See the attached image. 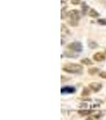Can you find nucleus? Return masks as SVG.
<instances>
[{
    "instance_id": "nucleus-8",
    "label": "nucleus",
    "mask_w": 106,
    "mask_h": 120,
    "mask_svg": "<svg viewBox=\"0 0 106 120\" xmlns=\"http://www.w3.org/2000/svg\"><path fill=\"white\" fill-rule=\"evenodd\" d=\"M88 15H89L90 17H92V18H97V17L100 16L99 13H98L97 11H96L95 9H93V8H91L89 11H88Z\"/></svg>"
},
{
    "instance_id": "nucleus-7",
    "label": "nucleus",
    "mask_w": 106,
    "mask_h": 120,
    "mask_svg": "<svg viewBox=\"0 0 106 120\" xmlns=\"http://www.w3.org/2000/svg\"><path fill=\"white\" fill-rule=\"evenodd\" d=\"M78 52L76 51H65L64 54H63V55L65 56V57H67V58H78L79 55L78 54H77Z\"/></svg>"
},
{
    "instance_id": "nucleus-19",
    "label": "nucleus",
    "mask_w": 106,
    "mask_h": 120,
    "mask_svg": "<svg viewBox=\"0 0 106 120\" xmlns=\"http://www.w3.org/2000/svg\"><path fill=\"white\" fill-rule=\"evenodd\" d=\"M105 55H106V50H105Z\"/></svg>"
},
{
    "instance_id": "nucleus-4",
    "label": "nucleus",
    "mask_w": 106,
    "mask_h": 120,
    "mask_svg": "<svg viewBox=\"0 0 106 120\" xmlns=\"http://www.w3.org/2000/svg\"><path fill=\"white\" fill-rule=\"evenodd\" d=\"M88 86H89V88L94 92H98L99 90H101L102 89V84H101V83L96 82H91Z\"/></svg>"
},
{
    "instance_id": "nucleus-18",
    "label": "nucleus",
    "mask_w": 106,
    "mask_h": 120,
    "mask_svg": "<svg viewBox=\"0 0 106 120\" xmlns=\"http://www.w3.org/2000/svg\"><path fill=\"white\" fill-rule=\"evenodd\" d=\"M67 1H68V0H61V4H63V3H66Z\"/></svg>"
},
{
    "instance_id": "nucleus-6",
    "label": "nucleus",
    "mask_w": 106,
    "mask_h": 120,
    "mask_svg": "<svg viewBox=\"0 0 106 120\" xmlns=\"http://www.w3.org/2000/svg\"><path fill=\"white\" fill-rule=\"evenodd\" d=\"M76 91V89L74 86H64L61 89V94H74Z\"/></svg>"
},
{
    "instance_id": "nucleus-13",
    "label": "nucleus",
    "mask_w": 106,
    "mask_h": 120,
    "mask_svg": "<svg viewBox=\"0 0 106 120\" xmlns=\"http://www.w3.org/2000/svg\"><path fill=\"white\" fill-rule=\"evenodd\" d=\"M88 11H89V7H88V5L85 2H83V4H82V13L85 15L87 13V11L88 12Z\"/></svg>"
},
{
    "instance_id": "nucleus-11",
    "label": "nucleus",
    "mask_w": 106,
    "mask_h": 120,
    "mask_svg": "<svg viewBox=\"0 0 106 120\" xmlns=\"http://www.w3.org/2000/svg\"><path fill=\"white\" fill-rule=\"evenodd\" d=\"M100 71V69L97 68V67H92V68H89L88 70V72L89 75H96L97 72Z\"/></svg>"
},
{
    "instance_id": "nucleus-1",
    "label": "nucleus",
    "mask_w": 106,
    "mask_h": 120,
    "mask_svg": "<svg viewBox=\"0 0 106 120\" xmlns=\"http://www.w3.org/2000/svg\"><path fill=\"white\" fill-rule=\"evenodd\" d=\"M80 12L78 10H71L67 12V19H68V22L70 26H77L80 21Z\"/></svg>"
},
{
    "instance_id": "nucleus-17",
    "label": "nucleus",
    "mask_w": 106,
    "mask_h": 120,
    "mask_svg": "<svg viewBox=\"0 0 106 120\" xmlns=\"http://www.w3.org/2000/svg\"><path fill=\"white\" fill-rule=\"evenodd\" d=\"M99 76L102 79H106V71H102V72H101L99 74Z\"/></svg>"
},
{
    "instance_id": "nucleus-2",
    "label": "nucleus",
    "mask_w": 106,
    "mask_h": 120,
    "mask_svg": "<svg viewBox=\"0 0 106 120\" xmlns=\"http://www.w3.org/2000/svg\"><path fill=\"white\" fill-rule=\"evenodd\" d=\"M62 70L65 72L69 73V74H81L83 71V67L80 64L77 63H68L65 64L62 67Z\"/></svg>"
},
{
    "instance_id": "nucleus-15",
    "label": "nucleus",
    "mask_w": 106,
    "mask_h": 120,
    "mask_svg": "<svg viewBox=\"0 0 106 120\" xmlns=\"http://www.w3.org/2000/svg\"><path fill=\"white\" fill-rule=\"evenodd\" d=\"M97 22L99 23L100 25H104V26H106V19H98Z\"/></svg>"
},
{
    "instance_id": "nucleus-12",
    "label": "nucleus",
    "mask_w": 106,
    "mask_h": 120,
    "mask_svg": "<svg viewBox=\"0 0 106 120\" xmlns=\"http://www.w3.org/2000/svg\"><path fill=\"white\" fill-rule=\"evenodd\" d=\"M81 63L82 64L86 65V66H88V65H92V63H93L91 61V59H89L88 58H85V59H81Z\"/></svg>"
},
{
    "instance_id": "nucleus-16",
    "label": "nucleus",
    "mask_w": 106,
    "mask_h": 120,
    "mask_svg": "<svg viewBox=\"0 0 106 120\" xmlns=\"http://www.w3.org/2000/svg\"><path fill=\"white\" fill-rule=\"evenodd\" d=\"M81 0H71V3L73 5H79L81 3Z\"/></svg>"
},
{
    "instance_id": "nucleus-5",
    "label": "nucleus",
    "mask_w": 106,
    "mask_h": 120,
    "mask_svg": "<svg viewBox=\"0 0 106 120\" xmlns=\"http://www.w3.org/2000/svg\"><path fill=\"white\" fill-rule=\"evenodd\" d=\"M92 59L95 60L96 62H102L105 60V53L102 52H97L92 55Z\"/></svg>"
},
{
    "instance_id": "nucleus-9",
    "label": "nucleus",
    "mask_w": 106,
    "mask_h": 120,
    "mask_svg": "<svg viewBox=\"0 0 106 120\" xmlns=\"http://www.w3.org/2000/svg\"><path fill=\"white\" fill-rule=\"evenodd\" d=\"M92 112V111H89V110H80V111H78V114L81 116H85L90 115Z\"/></svg>"
},
{
    "instance_id": "nucleus-3",
    "label": "nucleus",
    "mask_w": 106,
    "mask_h": 120,
    "mask_svg": "<svg viewBox=\"0 0 106 120\" xmlns=\"http://www.w3.org/2000/svg\"><path fill=\"white\" fill-rule=\"evenodd\" d=\"M67 48L69 50H71V51L78 52V53H80V52L83 51V46H82V44L80 42H71V43L67 45Z\"/></svg>"
},
{
    "instance_id": "nucleus-14",
    "label": "nucleus",
    "mask_w": 106,
    "mask_h": 120,
    "mask_svg": "<svg viewBox=\"0 0 106 120\" xmlns=\"http://www.w3.org/2000/svg\"><path fill=\"white\" fill-rule=\"evenodd\" d=\"M89 94H90V90L88 88H85L81 92V95H83V96H88V95H89Z\"/></svg>"
},
{
    "instance_id": "nucleus-10",
    "label": "nucleus",
    "mask_w": 106,
    "mask_h": 120,
    "mask_svg": "<svg viewBox=\"0 0 106 120\" xmlns=\"http://www.w3.org/2000/svg\"><path fill=\"white\" fill-rule=\"evenodd\" d=\"M88 46H89V48H91V49H96V48L98 47L97 42H96L95 41H93V40H90V41H88Z\"/></svg>"
}]
</instances>
